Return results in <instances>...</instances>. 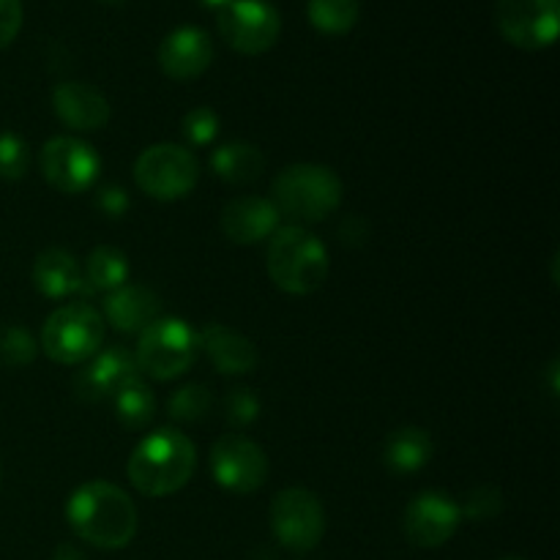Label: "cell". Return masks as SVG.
<instances>
[{"instance_id":"obj_11","label":"cell","mask_w":560,"mask_h":560,"mask_svg":"<svg viewBox=\"0 0 560 560\" xmlns=\"http://www.w3.org/2000/svg\"><path fill=\"white\" fill-rule=\"evenodd\" d=\"M211 474L228 492L249 495L266 485L268 457L249 438L222 435L211 448Z\"/></svg>"},{"instance_id":"obj_23","label":"cell","mask_w":560,"mask_h":560,"mask_svg":"<svg viewBox=\"0 0 560 560\" xmlns=\"http://www.w3.org/2000/svg\"><path fill=\"white\" fill-rule=\"evenodd\" d=\"M115 410H118L120 424L129 427V430H142L153 421L156 416V397H153L151 386L145 381H140V375L131 377L124 388L113 397Z\"/></svg>"},{"instance_id":"obj_12","label":"cell","mask_w":560,"mask_h":560,"mask_svg":"<svg viewBox=\"0 0 560 560\" xmlns=\"http://www.w3.org/2000/svg\"><path fill=\"white\" fill-rule=\"evenodd\" d=\"M42 173L60 195H80L98 178V156L80 137H52L42 148Z\"/></svg>"},{"instance_id":"obj_5","label":"cell","mask_w":560,"mask_h":560,"mask_svg":"<svg viewBox=\"0 0 560 560\" xmlns=\"http://www.w3.org/2000/svg\"><path fill=\"white\" fill-rule=\"evenodd\" d=\"M200 355V334L178 317H159L140 331L135 364L153 381H175Z\"/></svg>"},{"instance_id":"obj_32","label":"cell","mask_w":560,"mask_h":560,"mask_svg":"<svg viewBox=\"0 0 560 560\" xmlns=\"http://www.w3.org/2000/svg\"><path fill=\"white\" fill-rule=\"evenodd\" d=\"M22 27L20 0H0V49L9 47Z\"/></svg>"},{"instance_id":"obj_22","label":"cell","mask_w":560,"mask_h":560,"mask_svg":"<svg viewBox=\"0 0 560 560\" xmlns=\"http://www.w3.org/2000/svg\"><path fill=\"white\" fill-rule=\"evenodd\" d=\"M383 457L394 474H416L432 457L430 432L419 430V427H402L386 441Z\"/></svg>"},{"instance_id":"obj_7","label":"cell","mask_w":560,"mask_h":560,"mask_svg":"<svg viewBox=\"0 0 560 560\" xmlns=\"http://www.w3.org/2000/svg\"><path fill=\"white\" fill-rule=\"evenodd\" d=\"M135 180L153 200H180L200 180V164L184 145L159 142L145 148L135 162Z\"/></svg>"},{"instance_id":"obj_38","label":"cell","mask_w":560,"mask_h":560,"mask_svg":"<svg viewBox=\"0 0 560 560\" xmlns=\"http://www.w3.org/2000/svg\"><path fill=\"white\" fill-rule=\"evenodd\" d=\"M501 560H523V558H501Z\"/></svg>"},{"instance_id":"obj_15","label":"cell","mask_w":560,"mask_h":560,"mask_svg":"<svg viewBox=\"0 0 560 560\" xmlns=\"http://www.w3.org/2000/svg\"><path fill=\"white\" fill-rule=\"evenodd\" d=\"M131 377H137L135 355L124 348H109L93 355L91 364L77 372V397L85 402H104V399H113Z\"/></svg>"},{"instance_id":"obj_37","label":"cell","mask_w":560,"mask_h":560,"mask_svg":"<svg viewBox=\"0 0 560 560\" xmlns=\"http://www.w3.org/2000/svg\"><path fill=\"white\" fill-rule=\"evenodd\" d=\"M104 3H126V0H104Z\"/></svg>"},{"instance_id":"obj_35","label":"cell","mask_w":560,"mask_h":560,"mask_svg":"<svg viewBox=\"0 0 560 560\" xmlns=\"http://www.w3.org/2000/svg\"><path fill=\"white\" fill-rule=\"evenodd\" d=\"M52 560H88V558L82 556V552L77 550V547H71V545H60L58 550L52 552Z\"/></svg>"},{"instance_id":"obj_2","label":"cell","mask_w":560,"mask_h":560,"mask_svg":"<svg viewBox=\"0 0 560 560\" xmlns=\"http://www.w3.org/2000/svg\"><path fill=\"white\" fill-rule=\"evenodd\" d=\"M195 443L180 430H156L131 452L129 481L148 498H164L184 490L195 474Z\"/></svg>"},{"instance_id":"obj_17","label":"cell","mask_w":560,"mask_h":560,"mask_svg":"<svg viewBox=\"0 0 560 560\" xmlns=\"http://www.w3.org/2000/svg\"><path fill=\"white\" fill-rule=\"evenodd\" d=\"M219 224L233 244L249 246L262 238H271L279 224V211L266 197H238L224 206Z\"/></svg>"},{"instance_id":"obj_3","label":"cell","mask_w":560,"mask_h":560,"mask_svg":"<svg viewBox=\"0 0 560 560\" xmlns=\"http://www.w3.org/2000/svg\"><path fill=\"white\" fill-rule=\"evenodd\" d=\"M268 277L290 295H310L328 277V252L304 228H277L268 244Z\"/></svg>"},{"instance_id":"obj_30","label":"cell","mask_w":560,"mask_h":560,"mask_svg":"<svg viewBox=\"0 0 560 560\" xmlns=\"http://www.w3.org/2000/svg\"><path fill=\"white\" fill-rule=\"evenodd\" d=\"M224 413H228L230 424L246 427L252 421H257V416H260V399L249 388H233L228 394V399H224Z\"/></svg>"},{"instance_id":"obj_31","label":"cell","mask_w":560,"mask_h":560,"mask_svg":"<svg viewBox=\"0 0 560 560\" xmlns=\"http://www.w3.org/2000/svg\"><path fill=\"white\" fill-rule=\"evenodd\" d=\"M184 135L195 145H208L219 135V115L211 107H197L184 115Z\"/></svg>"},{"instance_id":"obj_34","label":"cell","mask_w":560,"mask_h":560,"mask_svg":"<svg viewBox=\"0 0 560 560\" xmlns=\"http://www.w3.org/2000/svg\"><path fill=\"white\" fill-rule=\"evenodd\" d=\"M339 238L350 246H361V244H366V238H370V228H366L364 219L350 217V219H345L342 228H339Z\"/></svg>"},{"instance_id":"obj_8","label":"cell","mask_w":560,"mask_h":560,"mask_svg":"<svg viewBox=\"0 0 560 560\" xmlns=\"http://www.w3.org/2000/svg\"><path fill=\"white\" fill-rule=\"evenodd\" d=\"M271 528L279 545L293 552H312L326 534V512L315 492L288 487L271 503Z\"/></svg>"},{"instance_id":"obj_20","label":"cell","mask_w":560,"mask_h":560,"mask_svg":"<svg viewBox=\"0 0 560 560\" xmlns=\"http://www.w3.org/2000/svg\"><path fill=\"white\" fill-rule=\"evenodd\" d=\"M33 284L42 290L47 299H66V295H88L93 293L82 273L80 262L66 249H47L36 257L33 266Z\"/></svg>"},{"instance_id":"obj_9","label":"cell","mask_w":560,"mask_h":560,"mask_svg":"<svg viewBox=\"0 0 560 560\" xmlns=\"http://www.w3.org/2000/svg\"><path fill=\"white\" fill-rule=\"evenodd\" d=\"M217 22L224 42L241 55L268 52L282 31V16L268 0H230Z\"/></svg>"},{"instance_id":"obj_27","label":"cell","mask_w":560,"mask_h":560,"mask_svg":"<svg viewBox=\"0 0 560 560\" xmlns=\"http://www.w3.org/2000/svg\"><path fill=\"white\" fill-rule=\"evenodd\" d=\"M36 359V339L22 326L0 328V364L9 370H20Z\"/></svg>"},{"instance_id":"obj_26","label":"cell","mask_w":560,"mask_h":560,"mask_svg":"<svg viewBox=\"0 0 560 560\" xmlns=\"http://www.w3.org/2000/svg\"><path fill=\"white\" fill-rule=\"evenodd\" d=\"M211 405V392L202 383H189L170 397V419L180 421V424H195V421L206 419Z\"/></svg>"},{"instance_id":"obj_4","label":"cell","mask_w":560,"mask_h":560,"mask_svg":"<svg viewBox=\"0 0 560 560\" xmlns=\"http://www.w3.org/2000/svg\"><path fill=\"white\" fill-rule=\"evenodd\" d=\"M342 202V180L323 164H290L273 180V206L284 217L320 222Z\"/></svg>"},{"instance_id":"obj_6","label":"cell","mask_w":560,"mask_h":560,"mask_svg":"<svg viewBox=\"0 0 560 560\" xmlns=\"http://www.w3.org/2000/svg\"><path fill=\"white\" fill-rule=\"evenodd\" d=\"M104 320L91 304H66L47 317L42 328V350L66 366L82 364L102 350Z\"/></svg>"},{"instance_id":"obj_14","label":"cell","mask_w":560,"mask_h":560,"mask_svg":"<svg viewBox=\"0 0 560 560\" xmlns=\"http://www.w3.org/2000/svg\"><path fill=\"white\" fill-rule=\"evenodd\" d=\"M211 36L197 25L175 27L159 47V66L170 80H195L211 66Z\"/></svg>"},{"instance_id":"obj_13","label":"cell","mask_w":560,"mask_h":560,"mask_svg":"<svg viewBox=\"0 0 560 560\" xmlns=\"http://www.w3.org/2000/svg\"><path fill=\"white\" fill-rule=\"evenodd\" d=\"M459 506L441 492H421L405 509V536L416 547H441L457 534Z\"/></svg>"},{"instance_id":"obj_28","label":"cell","mask_w":560,"mask_h":560,"mask_svg":"<svg viewBox=\"0 0 560 560\" xmlns=\"http://www.w3.org/2000/svg\"><path fill=\"white\" fill-rule=\"evenodd\" d=\"M31 167V148L14 131L0 135V178L20 180Z\"/></svg>"},{"instance_id":"obj_21","label":"cell","mask_w":560,"mask_h":560,"mask_svg":"<svg viewBox=\"0 0 560 560\" xmlns=\"http://www.w3.org/2000/svg\"><path fill=\"white\" fill-rule=\"evenodd\" d=\"M211 167L228 184L246 186L260 178L262 170H266V159L249 142H228V145L213 151Z\"/></svg>"},{"instance_id":"obj_19","label":"cell","mask_w":560,"mask_h":560,"mask_svg":"<svg viewBox=\"0 0 560 560\" xmlns=\"http://www.w3.org/2000/svg\"><path fill=\"white\" fill-rule=\"evenodd\" d=\"M200 350H206L222 375H246L257 366V348L252 339L222 323H211L200 334Z\"/></svg>"},{"instance_id":"obj_36","label":"cell","mask_w":560,"mask_h":560,"mask_svg":"<svg viewBox=\"0 0 560 560\" xmlns=\"http://www.w3.org/2000/svg\"><path fill=\"white\" fill-rule=\"evenodd\" d=\"M200 3L202 5H208V9H224V5H228L230 3V0H200Z\"/></svg>"},{"instance_id":"obj_33","label":"cell","mask_w":560,"mask_h":560,"mask_svg":"<svg viewBox=\"0 0 560 560\" xmlns=\"http://www.w3.org/2000/svg\"><path fill=\"white\" fill-rule=\"evenodd\" d=\"M98 206H102V211L109 213V217H124V213L129 211V195H126L124 189H118V186H104V189L98 191Z\"/></svg>"},{"instance_id":"obj_29","label":"cell","mask_w":560,"mask_h":560,"mask_svg":"<svg viewBox=\"0 0 560 560\" xmlns=\"http://www.w3.org/2000/svg\"><path fill=\"white\" fill-rule=\"evenodd\" d=\"M501 509H503L501 490L492 485H481L470 492L468 501H465V506L459 509V514L468 520H476V523H485V520L498 517V514H501Z\"/></svg>"},{"instance_id":"obj_18","label":"cell","mask_w":560,"mask_h":560,"mask_svg":"<svg viewBox=\"0 0 560 560\" xmlns=\"http://www.w3.org/2000/svg\"><path fill=\"white\" fill-rule=\"evenodd\" d=\"M159 312H162V299L145 284H124L104 301L107 323L124 334L145 331L153 320H159Z\"/></svg>"},{"instance_id":"obj_24","label":"cell","mask_w":560,"mask_h":560,"mask_svg":"<svg viewBox=\"0 0 560 560\" xmlns=\"http://www.w3.org/2000/svg\"><path fill=\"white\" fill-rule=\"evenodd\" d=\"M306 14L315 31L326 36H345L359 22L361 5L359 0H306Z\"/></svg>"},{"instance_id":"obj_16","label":"cell","mask_w":560,"mask_h":560,"mask_svg":"<svg viewBox=\"0 0 560 560\" xmlns=\"http://www.w3.org/2000/svg\"><path fill=\"white\" fill-rule=\"evenodd\" d=\"M52 109L74 131H98L109 124V102L88 82H60L52 91Z\"/></svg>"},{"instance_id":"obj_10","label":"cell","mask_w":560,"mask_h":560,"mask_svg":"<svg viewBox=\"0 0 560 560\" xmlns=\"http://www.w3.org/2000/svg\"><path fill=\"white\" fill-rule=\"evenodd\" d=\"M495 25L520 49H545L560 31V0H495Z\"/></svg>"},{"instance_id":"obj_1","label":"cell","mask_w":560,"mask_h":560,"mask_svg":"<svg viewBox=\"0 0 560 560\" xmlns=\"http://www.w3.org/2000/svg\"><path fill=\"white\" fill-rule=\"evenodd\" d=\"M69 523L82 541L102 550H120L137 534V506L120 487L88 481L71 495Z\"/></svg>"},{"instance_id":"obj_25","label":"cell","mask_w":560,"mask_h":560,"mask_svg":"<svg viewBox=\"0 0 560 560\" xmlns=\"http://www.w3.org/2000/svg\"><path fill=\"white\" fill-rule=\"evenodd\" d=\"M85 279L91 290H118L129 279V260L113 246H98L88 255Z\"/></svg>"}]
</instances>
